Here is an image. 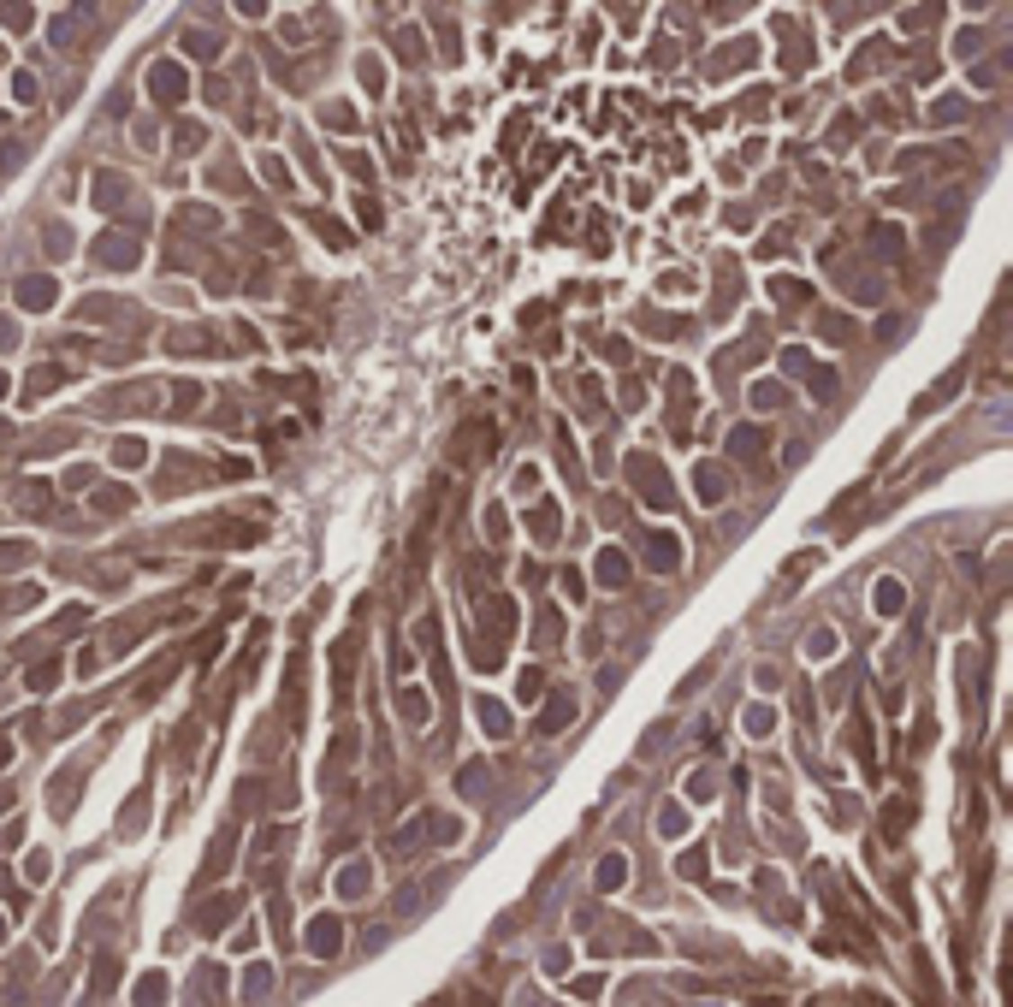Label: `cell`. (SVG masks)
Segmentation results:
<instances>
[{
	"instance_id": "2",
	"label": "cell",
	"mask_w": 1013,
	"mask_h": 1007,
	"mask_svg": "<svg viewBox=\"0 0 1013 1007\" xmlns=\"http://www.w3.org/2000/svg\"><path fill=\"white\" fill-rule=\"evenodd\" d=\"M433 516H439V504L427 498V510H421V522H415V534H409V569H403V587H421V575H427V563H433Z\"/></svg>"
},
{
	"instance_id": "35",
	"label": "cell",
	"mask_w": 1013,
	"mask_h": 1007,
	"mask_svg": "<svg viewBox=\"0 0 1013 1007\" xmlns=\"http://www.w3.org/2000/svg\"><path fill=\"white\" fill-rule=\"evenodd\" d=\"M267 984H273L267 966H249V972H243V995H249V1002H255V995H267Z\"/></svg>"
},
{
	"instance_id": "13",
	"label": "cell",
	"mask_w": 1013,
	"mask_h": 1007,
	"mask_svg": "<svg viewBox=\"0 0 1013 1007\" xmlns=\"http://www.w3.org/2000/svg\"><path fill=\"white\" fill-rule=\"evenodd\" d=\"M593 575H599L605 587H628V575H634V563H628V552H616V545H605V552L593 557Z\"/></svg>"
},
{
	"instance_id": "1",
	"label": "cell",
	"mask_w": 1013,
	"mask_h": 1007,
	"mask_svg": "<svg viewBox=\"0 0 1013 1007\" xmlns=\"http://www.w3.org/2000/svg\"><path fill=\"white\" fill-rule=\"evenodd\" d=\"M457 830H462L457 818H444V812H433V806H427V812H415V818L403 823L398 836L386 841V853H391V859H409V853H415V848H427V841H457Z\"/></svg>"
},
{
	"instance_id": "41",
	"label": "cell",
	"mask_w": 1013,
	"mask_h": 1007,
	"mask_svg": "<svg viewBox=\"0 0 1013 1007\" xmlns=\"http://www.w3.org/2000/svg\"><path fill=\"white\" fill-rule=\"evenodd\" d=\"M563 634V623H557V610H540V623H533V640H557Z\"/></svg>"
},
{
	"instance_id": "53",
	"label": "cell",
	"mask_w": 1013,
	"mask_h": 1007,
	"mask_svg": "<svg viewBox=\"0 0 1013 1007\" xmlns=\"http://www.w3.org/2000/svg\"><path fill=\"white\" fill-rule=\"evenodd\" d=\"M0 937H6V924H0Z\"/></svg>"
},
{
	"instance_id": "42",
	"label": "cell",
	"mask_w": 1013,
	"mask_h": 1007,
	"mask_svg": "<svg viewBox=\"0 0 1013 1007\" xmlns=\"http://www.w3.org/2000/svg\"><path fill=\"white\" fill-rule=\"evenodd\" d=\"M113 463H119V469H137V463H143V445H137V439H125V445L113 451Z\"/></svg>"
},
{
	"instance_id": "3",
	"label": "cell",
	"mask_w": 1013,
	"mask_h": 1007,
	"mask_svg": "<svg viewBox=\"0 0 1013 1007\" xmlns=\"http://www.w3.org/2000/svg\"><path fill=\"white\" fill-rule=\"evenodd\" d=\"M628 481L646 492V504H652V510H670V474L658 469L652 456H641V451L628 456Z\"/></svg>"
},
{
	"instance_id": "50",
	"label": "cell",
	"mask_w": 1013,
	"mask_h": 1007,
	"mask_svg": "<svg viewBox=\"0 0 1013 1007\" xmlns=\"http://www.w3.org/2000/svg\"><path fill=\"white\" fill-rule=\"evenodd\" d=\"M469 1007H492V1002H486V995H469Z\"/></svg>"
},
{
	"instance_id": "26",
	"label": "cell",
	"mask_w": 1013,
	"mask_h": 1007,
	"mask_svg": "<svg viewBox=\"0 0 1013 1007\" xmlns=\"http://www.w3.org/2000/svg\"><path fill=\"white\" fill-rule=\"evenodd\" d=\"M901 605H907L901 581H895V575H883V581H877V610H883V616H901Z\"/></svg>"
},
{
	"instance_id": "48",
	"label": "cell",
	"mask_w": 1013,
	"mask_h": 1007,
	"mask_svg": "<svg viewBox=\"0 0 1013 1007\" xmlns=\"http://www.w3.org/2000/svg\"><path fill=\"white\" fill-rule=\"evenodd\" d=\"M6 806H13V788H0V812H6Z\"/></svg>"
},
{
	"instance_id": "36",
	"label": "cell",
	"mask_w": 1013,
	"mask_h": 1007,
	"mask_svg": "<svg viewBox=\"0 0 1013 1007\" xmlns=\"http://www.w3.org/2000/svg\"><path fill=\"white\" fill-rule=\"evenodd\" d=\"M658 830H664V836H687V812L682 806H664V812H658Z\"/></svg>"
},
{
	"instance_id": "37",
	"label": "cell",
	"mask_w": 1013,
	"mask_h": 1007,
	"mask_svg": "<svg viewBox=\"0 0 1013 1007\" xmlns=\"http://www.w3.org/2000/svg\"><path fill=\"white\" fill-rule=\"evenodd\" d=\"M581 403H587L581 415H605V385L599 380H581Z\"/></svg>"
},
{
	"instance_id": "4",
	"label": "cell",
	"mask_w": 1013,
	"mask_h": 1007,
	"mask_svg": "<svg viewBox=\"0 0 1013 1007\" xmlns=\"http://www.w3.org/2000/svg\"><path fill=\"white\" fill-rule=\"evenodd\" d=\"M492 445H498V427H492V421H474V427H462L457 439H451V463H457V469H469L474 451L492 456Z\"/></svg>"
},
{
	"instance_id": "8",
	"label": "cell",
	"mask_w": 1013,
	"mask_h": 1007,
	"mask_svg": "<svg viewBox=\"0 0 1013 1007\" xmlns=\"http://www.w3.org/2000/svg\"><path fill=\"white\" fill-rule=\"evenodd\" d=\"M338 949H344V924L332 919V913H320V919L309 924V954L314 960H332Z\"/></svg>"
},
{
	"instance_id": "10",
	"label": "cell",
	"mask_w": 1013,
	"mask_h": 1007,
	"mask_svg": "<svg viewBox=\"0 0 1013 1007\" xmlns=\"http://www.w3.org/2000/svg\"><path fill=\"white\" fill-rule=\"evenodd\" d=\"M59 302V284L48 279V273H30V279H18V309H54Z\"/></svg>"
},
{
	"instance_id": "31",
	"label": "cell",
	"mask_w": 1013,
	"mask_h": 1007,
	"mask_svg": "<svg viewBox=\"0 0 1013 1007\" xmlns=\"http://www.w3.org/2000/svg\"><path fill=\"white\" fill-rule=\"evenodd\" d=\"M806 652H812V658H836V652H842L836 628H812V634H806Z\"/></svg>"
},
{
	"instance_id": "30",
	"label": "cell",
	"mask_w": 1013,
	"mask_h": 1007,
	"mask_svg": "<svg viewBox=\"0 0 1013 1007\" xmlns=\"http://www.w3.org/2000/svg\"><path fill=\"white\" fill-rule=\"evenodd\" d=\"M729 451H735V456L765 451V433H758V427H735V433H729Z\"/></svg>"
},
{
	"instance_id": "29",
	"label": "cell",
	"mask_w": 1013,
	"mask_h": 1007,
	"mask_svg": "<svg viewBox=\"0 0 1013 1007\" xmlns=\"http://www.w3.org/2000/svg\"><path fill=\"white\" fill-rule=\"evenodd\" d=\"M480 724H486V735H510V711L498 699H480Z\"/></svg>"
},
{
	"instance_id": "49",
	"label": "cell",
	"mask_w": 1013,
	"mask_h": 1007,
	"mask_svg": "<svg viewBox=\"0 0 1013 1007\" xmlns=\"http://www.w3.org/2000/svg\"><path fill=\"white\" fill-rule=\"evenodd\" d=\"M865 1007H889V1002H883V995H865Z\"/></svg>"
},
{
	"instance_id": "12",
	"label": "cell",
	"mask_w": 1013,
	"mask_h": 1007,
	"mask_svg": "<svg viewBox=\"0 0 1013 1007\" xmlns=\"http://www.w3.org/2000/svg\"><path fill=\"white\" fill-rule=\"evenodd\" d=\"M95 261L101 267H137V238H125V231L113 238V231H107V238L95 243Z\"/></svg>"
},
{
	"instance_id": "34",
	"label": "cell",
	"mask_w": 1013,
	"mask_h": 1007,
	"mask_svg": "<svg viewBox=\"0 0 1013 1007\" xmlns=\"http://www.w3.org/2000/svg\"><path fill=\"white\" fill-rule=\"evenodd\" d=\"M54 681H59V658H42V664L30 670V688H36V694H48Z\"/></svg>"
},
{
	"instance_id": "46",
	"label": "cell",
	"mask_w": 1013,
	"mask_h": 1007,
	"mask_svg": "<svg viewBox=\"0 0 1013 1007\" xmlns=\"http://www.w3.org/2000/svg\"><path fill=\"white\" fill-rule=\"evenodd\" d=\"M515 699H540V670H522V694Z\"/></svg>"
},
{
	"instance_id": "6",
	"label": "cell",
	"mask_w": 1013,
	"mask_h": 1007,
	"mask_svg": "<svg viewBox=\"0 0 1013 1007\" xmlns=\"http://www.w3.org/2000/svg\"><path fill=\"white\" fill-rule=\"evenodd\" d=\"M350 676H356V634H344L332 646V694H338V706H350Z\"/></svg>"
},
{
	"instance_id": "32",
	"label": "cell",
	"mask_w": 1013,
	"mask_h": 1007,
	"mask_svg": "<svg viewBox=\"0 0 1013 1007\" xmlns=\"http://www.w3.org/2000/svg\"><path fill=\"white\" fill-rule=\"evenodd\" d=\"M220 646H226V628L214 623V628H208V634L196 640V664H214V658H220Z\"/></svg>"
},
{
	"instance_id": "7",
	"label": "cell",
	"mask_w": 1013,
	"mask_h": 1007,
	"mask_svg": "<svg viewBox=\"0 0 1013 1007\" xmlns=\"http://www.w3.org/2000/svg\"><path fill=\"white\" fill-rule=\"evenodd\" d=\"M344 765H356V729H338V735H332V752H327V765H320V782L338 788Z\"/></svg>"
},
{
	"instance_id": "24",
	"label": "cell",
	"mask_w": 1013,
	"mask_h": 1007,
	"mask_svg": "<svg viewBox=\"0 0 1013 1007\" xmlns=\"http://www.w3.org/2000/svg\"><path fill=\"white\" fill-rule=\"evenodd\" d=\"M818 563H824V552H800V557H788V563H783V587H800Z\"/></svg>"
},
{
	"instance_id": "14",
	"label": "cell",
	"mask_w": 1013,
	"mask_h": 1007,
	"mask_svg": "<svg viewBox=\"0 0 1013 1007\" xmlns=\"http://www.w3.org/2000/svg\"><path fill=\"white\" fill-rule=\"evenodd\" d=\"M569 724H575V694H551L540 711V735H563Z\"/></svg>"
},
{
	"instance_id": "23",
	"label": "cell",
	"mask_w": 1013,
	"mask_h": 1007,
	"mask_svg": "<svg viewBox=\"0 0 1013 1007\" xmlns=\"http://www.w3.org/2000/svg\"><path fill=\"white\" fill-rule=\"evenodd\" d=\"M694 486H700L705 504H723V469H717V463H700V469H694Z\"/></svg>"
},
{
	"instance_id": "25",
	"label": "cell",
	"mask_w": 1013,
	"mask_h": 1007,
	"mask_svg": "<svg viewBox=\"0 0 1013 1007\" xmlns=\"http://www.w3.org/2000/svg\"><path fill=\"white\" fill-rule=\"evenodd\" d=\"M623 877H628V859H623V853H605V859H599V889L605 895L623 889Z\"/></svg>"
},
{
	"instance_id": "47",
	"label": "cell",
	"mask_w": 1013,
	"mask_h": 1007,
	"mask_svg": "<svg viewBox=\"0 0 1013 1007\" xmlns=\"http://www.w3.org/2000/svg\"><path fill=\"white\" fill-rule=\"evenodd\" d=\"M13 95H18V101H36V84H30V71H18V84H13Z\"/></svg>"
},
{
	"instance_id": "44",
	"label": "cell",
	"mask_w": 1013,
	"mask_h": 1007,
	"mask_svg": "<svg viewBox=\"0 0 1013 1007\" xmlns=\"http://www.w3.org/2000/svg\"><path fill=\"white\" fill-rule=\"evenodd\" d=\"M682 871H687V877H705V848H687L682 853Z\"/></svg>"
},
{
	"instance_id": "28",
	"label": "cell",
	"mask_w": 1013,
	"mask_h": 1007,
	"mask_svg": "<svg viewBox=\"0 0 1013 1007\" xmlns=\"http://www.w3.org/2000/svg\"><path fill=\"white\" fill-rule=\"evenodd\" d=\"M95 510H101V516H125V510H130V492H125V486H101V492H95Z\"/></svg>"
},
{
	"instance_id": "15",
	"label": "cell",
	"mask_w": 1013,
	"mask_h": 1007,
	"mask_svg": "<svg viewBox=\"0 0 1013 1007\" xmlns=\"http://www.w3.org/2000/svg\"><path fill=\"white\" fill-rule=\"evenodd\" d=\"M528 534H533V539H557V534H563V510H557L551 498L528 504Z\"/></svg>"
},
{
	"instance_id": "22",
	"label": "cell",
	"mask_w": 1013,
	"mask_h": 1007,
	"mask_svg": "<svg viewBox=\"0 0 1013 1007\" xmlns=\"http://www.w3.org/2000/svg\"><path fill=\"white\" fill-rule=\"evenodd\" d=\"M30 557H36V545H30V539H0V575H13V569H24Z\"/></svg>"
},
{
	"instance_id": "40",
	"label": "cell",
	"mask_w": 1013,
	"mask_h": 1007,
	"mask_svg": "<svg viewBox=\"0 0 1013 1007\" xmlns=\"http://www.w3.org/2000/svg\"><path fill=\"white\" fill-rule=\"evenodd\" d=\"M753 403H758V409H776V403H783V385L758 380V385H753Z\"/></svg>"
},
{
	"instance_id": "20",
	"label": "cell",
	"mask_w": 1013,
	"mask_h": 1007,
	"mask_svg": "<svg viewBox=\"0 0 1013 1007\" xmlns=\"http://www.w3.org/2000/svg\"><path fill=\"white\" fill-rule=\"evenodd\" d=\"M238 907H243V895H220L214 907L202 913V931H208V937H214V931H226V924H231V913H238Z\"/></svg>"
},
{
	"instance_id": "27",
	"label": "cell",
	"mask_w": 1013,
	"mask_h": 1007,
	"mask_svg": "<svg viewBox=\"0 0 1013 1007\" xmlns=\"http://www.w3.org/2000/svg\"><path fill=\"white\" fill-rule=\"evenodd\" d=\"M166 978H160V972H148V978L143 984H137V1007H166Z\"/></svg>"
},
{
	"instance_id": "38",
	"label": "cell",
	"mask_w": 1013,
	"mask_h": 1007,
	"mask_svg": "<svg viewBox=\"0 0 1013 1007\" xmlns=\"http://www.w3.org/2000/svg\"><path fill=\"white\" fill-rule=\"evenodd\" d=\"M309 220H314V231H320V238H327L332 249H344V243H350V238H344L338 226H332V213H309Z\"/></svg>"
},
{
	"instance_id": "9",
	"label": "cell",
	"mask_w": 1013,
	"mask_h": 1007,
	"mask_svg": "<svg viewBox=\"0 0 1013 1007\" xmlns=\"http://www.w3.org/2000/svg\"><path fill=\"white\" fill-rule=\"evenodd\" d=\"M148 89H155V101H166V107H178V101L190 95V84H184V71L172 66V59H166V66H155V71H148Z\"/></svg>"
},
{
	"instance_id": "21",
	"label": "cell",
	"mask_w": 1013,
	"mask_h": 1007,
	"mask_svg": "<svg viewBox=\"0 0 1013 1007\" xmlns=\"http://www.w3.org/2000/svg\"><path fill=\"white\" fill-rule=\"evenodd\" d=\"M907 823H913V806H907V800H889L883 806V841H901Z\"/></svg>"
},
{
	"instance_id": "11",
	"label": "cell",
	"mask_w": 1013,
	"mask_h": 1007,
	"mask_svg": "<svg viewBox=\"0 0 1013 1007\" xmlns=\"http://www.w3.org/2000/svg\"><path fill=\"white\" fill-rule=\"evenodd\" d=\"M960 385H966V362H955V368H948V373H942V380H937V385H930V391H925V398H919V403H913V409H919V415H930V409H942V403H948V398H955V391H960Z\"/></svg>"
},
{
	"instance_id": "33",
	"label": "cell",
	"mask_w": 1013,
	"mask_h": 1007,
	"mask_svg": "<svg viewBox=\"0 0 1013 1007\" xmlns=\"http://www.w3.org/2000/svg\"><path fill=\"white\" fill-rule=\"evenodd\" d=\"M771 297L776 302H812V291H806L800 279H771Z\"/></svg>"
},
{
	"instance_id": "18",
	"label": "cell",
	"mask_w": 1013,
	"mask_h": 1007,
	"mask_svg": "<svg viewBox=\"0 0 1013 1007\" xmlns=\"http://www.w3.org/2000/svg\"><path fill=\"white\" fill-rule=\"evenodd\" d=\"M113 978H119V960H113V954H95V978H89V995H84V1007H95L101 995L113 990Z\"/></svg>"
},
{
	"instance_id": "19",
	"label": "cell",
	"mask_w": 1013,
	"mask_h": 1007,
	"mask_svg": "<svg viewBox=\"0 0 1013 1007\" xmlns=\"http://www.w3.org/2000/svg\"><path fill=\"white\" fill-rule=\"evenodd\" d=\"M818 338H829V344H854V320H847V314H836V309H824V314H818Z\"/></svg>"
},
{
	"instance_id": "17",
	"label": "cell",
	"mask_w": 1013,
	"mask_h": 1007,
	"mask_svg": "<svg viewBox=\"0 0 1013 1007\" xmlns=\"http://www.w3.org/2000/svg\"><path fill=\"white\" fill-rule=\"evenodd\" d=\"M373 889V871H368V859H350V866H338V895H368Z\"/></svg>"
},
{
	"instance_id": "43",
	"label": "cell",
	"mask_w": 1013,
	"mask_h": 1007,
	"mask_svg": "<svg viewBox=\"0 0 1013 1007\" xmlns=\"http://www.w3.org/2000/svg\"><path fill=\"white\" fill-rule=\"evenodd\" d=\"M403 717H409V724H427V699H421V694H403Z\"/></svg>"
},
{
	"instance_id": "39",
	"label": "cell",
	"mask_w": 1013,
	"mask_h": 1007,
	"mask_svg": "<svg viewBox=\"0 0 1013 1007\" xmlns=\"http://www.w3.org/2000/svg\"><path fill=\"white\" fill-rule=\"evenodd\" d=\"M486 777H492V770H486V765H462V788H469V795H486Z\"/></svg>"
},
{
	"instance_id": "5",
	"label": "cell",
	"mask_w": 1013,
	"mask_h": 1007,
	"mask_svg": "<svg viewBox=\"0 0 1013 1007\" xmlns=\"http://www.w3.org/2000/svg\"><path fill=\"white\" fill-rule=\"evenodd\" d=\"M641 545H646V569L652 575H676L682 569V539L676 534H646Z\"/></svg>"
},
{
	"instance_id": "45",
	"label": "cell",
	"mask_w": 1013,
	"mask_h": 1007,
	"mask_svg": "<svg viewBox=\"0 0 1013 1007\" xmlns=\"http://www.w3.org/2000/svg\"><path fill=\"white\" fill-rule=\"evenodd\" d=\"M54 385H59V368H36V373H30V391H54Z\"/></svg>"
},
{
	"instance_id": "51",
	"label": "cell",
	"mask_w": 1013,
	"mask_h": 1007,
	"mask_svg": "<svg viewBox=\"0 0 1013 1007\" xmlns=\"http://www.w3.org/2000/svg\"><path fill=\"white\" fill-rule=\"evenodd\" d=\"M6 759H13V747H6V741H0V765H6Z\"/></svg>"
},
{
	"instance_id": "52",
	"label": "cell",
	"mask_w": 1013,
	"mask_h": 1007,
	"mask_svg": "<svg viewBox=\"0 0 1013 1007\" xmlns=\"http://www.w3.org/2000/svg\"><path fill=\"white\" fill-rule=\"evenodd\" d=\"M0 398H6V373H0Z\"/></svg>"
},
{
	"instance_id": "16",
	"label": "cell",
	"mask_w": 1013,
	"mask_h": 1007,
	"mask_svg": "<svg viewBox=\"0 0 1013 1007\" xmlns=\"http://www.w3.org/2000/svg\"><path fill=\"white\" fill-rule=\"evenodd\" d=\"M285 724L302 729V658H291L285 670Z\"/></svg>"
}]
</instances>
